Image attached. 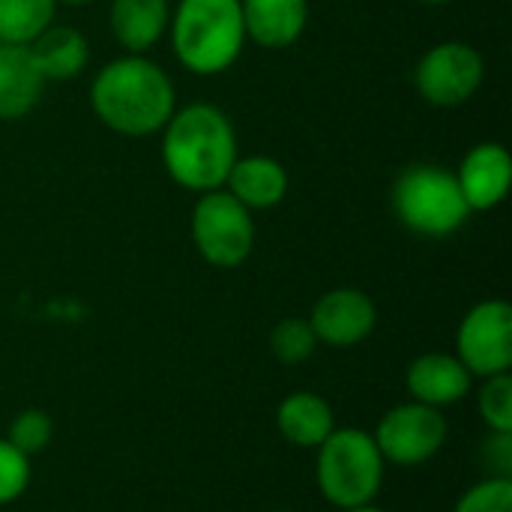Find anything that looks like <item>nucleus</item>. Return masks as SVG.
<instances>
[{
	"label": "nucleus",
	"mask_w": 512,
	"mask_h": 512,
	"mask_svg": "<svg viewBox=\"0 0 512 512\" xmlns=\"http://www.w3.org/2000/svg\"><path fill=\"white\" fill-rule=\"evenodd\" d=\"M162 162L174 183L192 192L222 189L237 162V135L216 105H186L171 114L162 138Z\"/></svg>",
	"instance_id": "nucleus-1"
},
{
	"label": "nucleus",
	"mask_w": 512,
	"mask_h": 512,
	"mask_svg": "<svg viewBox=\"0 0 512 512\" xmlns=\"http://www.w3.org/2000/svg\"><path fill=\"white\" fill-rule=\"evenodd\" d=\"M96 117L120 135H153L174 114L171 78L150 60L129 54L108 63L90 87Z\"/></svg>",
	"instance_id": "nucleus-2"
},
{
	"label": "nucleus",
	"mask_w": 512,
	"mask_h": 512,
	"mask_svg": "<svg viewBox=\"0 0 512 512\" xmlns=\"http://www.w3.org/2000/svg\"><path fill=\"white\" fill-rule=\"evenodd\" d=\"M171 39L177 60L189 72H225L246 42L240 0H180L171 21Z\"/></svg>",
	"instance_id": "nucleus-3"
},
{
	"label": "nucleus",
	"mask_w": 512,
	"mask_h": 512,
	"mask_svg": "<svg viewBox=\"0 0 512 512\" xmlns=\"http://www.w3.org/2000/svg\"><path fill=\"white\" fill-rule=\"evenodd\" d=\"M393 207L402 225L420 237H450L471 216L456 174L426 162L408 165L399 174L393 186Z\"/></svg>",
	"instance_id": "nucleus-4"
},
{
	"label": "nucleus",
	"mask_w": 512,
	"mask_h": 512,
	"mask_svg": "<svg viewBox=\"0 0 512 512\" xmlns=\"http://www.w3.org/2000/svg\"><path fill=\"white\" fill-rule=\"evenodd\" d=\"M384 480V456L375 438L363 429L330 432L318 456V486L321 495L342 507H366L378 495Z\"/></svg>",
	"instance_id": "nucleus-5"
},
{
	"label": "nucleus",
	"mask_w": 512,
	"mask_h": 512,
	"mask_svg": "<svg viewBox=\"0 0 512 512\" xmlns=\"http://www.w3.org/2000/svg\"><path fill=\"white\" fill-rule=\"evenodd\" d=\"M192 240L207 264L240 267L255 246L252 210H246L231 192H204L192 210Z\"/></svg>",
	"instance_id": "nucleus-6"
},
{
	"label": "nucleus",
	"mask_w": 512,
	"mask_h": 512,
	"mask_svg": "<svg viewBox=\"0 0 512 512\" xmlns=\"http://www.w3.org/2000/svg\"><path fill=\"white\" fill-rule=\"evenodd\" d=\"M459 360L471 375H501L512 363V309L504 300L474 306L456 336Z\"/></svg>",
	"instance_id": "nucleus-7"
},
{
	"label": "nucleus",
	"mask_w": 512,
	"mask_h": 512,
	"mask_svg": "<svg viewBox=\"0 0 512 512\" xmlns=\"http://www.w3.org/2000/svg\"><path fill=\"white\" fill-rule=\"evenodd\" d=\"M384 462L393 465H423L447 441V423L438 408L423 402H408L393 408L372 435Z\"/></svg>",
	"instance_id": "nucleus-8"
},
{
	"label": "nucleus",
	"mask_w": 512,
	"mask_h": 512,
	"mask_svg": "<svg viewBox=\"0 0 512 512\" xmlns=\"http://www.w3.org/2000/svg\"><path fill=\"white\" fill-rule=\"evenodd\" d=\"M414 81L426 102L441 108L462 105L483 81V57L465 42H441L423 54Z\"/></svg>",
	"instance_id": "nucleus-9"
},
{
	"label": "nucleus",
	"mask_w": 512,
	"mask_h": 512,
	"mask_svg": "<svg viewBox=\"0 0 512 512\" xmlns=\"http://www.w3.org/2000/svg\"><path fill=\"white\" fill-rule=\"evenodd\" d=\"M375 321V303L357 288H336L324 294L309 318L318 342H327L333 348H351L363 342L375 330Z\"/></svg>",
	"instance_id": "nucleus-10"
},
{
	"label": "nucleus",
	"mask_w": 512,
	"mask_h": 512,
	"mask_svg": "<svg viewBox=\"0 0 512 512\" xmlns=\"http://www.w3.org/2000/svg\"><path fill=\"white\" fill-rule=\"evenodd\" d=\"M459 189L471 210L498 207L512 183V159L501 144H477L459 165Z\"/></svg>",
	"instance_id": "nucleus-11"
},
{
	"label": "nucleus",
	"mask_w": 512,
	"mask_h": 512,
	"mask_svg": "<svg viewBox=\"0 0 512 512\" xmlns=\"http://www.w3.org/2000/svg\"><path fill=\"white\" fill-rule=\"evenodd\" d=\"M240 9L246 36L264 48H288L309 18L306 0H240Z\"/></svg>",
	"instance_id": "nucleus-12"
},
{
	"label": "nucleus",
	"mask_w": 512,
	"mask_h": 512,
	"mask_svg": "<svg viewBox=\"0 0 512 512\" xmlns=\"http://www.w3.org/2000/svg\"><path fill=\"white\" fill-rule=\"evenodd\" d=\"M45 78L30 54V45L0 42V120L24 117L42 96Z\"/></svg>",
	"instance_id": "nucleus-13"
},
{
	"label": "nucleus",
	"mask_w": 512,
	"mask_h": 512,
	"mask_svg": "<svg viewBox=\"0 0 512 512\" xmlns=\"http://www.w3.org/2000/svg\"><path fill=\"white\" fill-rule=\"evenodd\" d=\"M471 387V372L462 366L459 357L450 354H426L411 363L408 369V393L414 402L429 408H447L459 402Z\"/></svg>",
	"instance_id": "nucleus-14"
},
{
	"label": "nucleus",
	"mask_w": 512,
	"mask_h": 512,
	"mask_svg": "<svg viewBox=\"0 0 512 512\" xmlns=\"http://www.w3.org/2000/svg\"><path fill=\"white\" fill-rule=\"evenodd\" d=\"M225 186L246 210H267L285 198L288 174L270 156H246L231 165Z\"/></svg>",
	"instance_id": "nucleus-15"
},
{
	"label": "nucleus",
	"mask_w": 512,
	"mask_h": 512,
	"mask_svg": "<svg viewBox=\"0 0 512 512\" xmlns=\"http://www.w3.org/2000/svg\"><path fill=\"white\" fill-rule=\"evenodd\" d=\"M30 54L45 81H69L87 66L90 48L75 27L51 24L30 42Z\"/></svg>",
	"instance_id": "nucleus-16"
},
{
	"label": "nucleus",
	"mask_w": 512,
	"mask_h": 512,
	"mask_svg": "<svg viewBox=\"0 0 512 512\" xmlns=\"http://www.w3.org/2000/svg\"><path fill=\"white\" fill-rule=\"evenodd\" d=\"M276 426L294 447H321L333 432V411L315 393H291L279 405Z\"/></svg>",
	"instance_id": "nucleus-17"
},
{
	"label": "nucleus",
	"mask_w": 512,
	"mask_h": 512,
	"mask_svg": "<svg viewBox=\"0 0 512 512\" xmlns=\"http://www.w3.org/2000/svg\"><path fill=\"white\" fill-rule=\"evenodd\" d=\"M168 27V0H114L111 30L132 54L147 51Z\"/></svg>",
	"instance_id": "nucleus-18"
},
{
	"label": "nucleus",
	"mask_w": 512,
	"mask_h": 512,
	"mask_svg": "<svg viewBox=\"0 0 512 512\" xmlns=\"http://www.w3.org/2000/svg\"><path fill=\"white\" fill-rule=\"evenodd\" d=\"M57 0H0V42L30 45L54 21Z\"/></svg>",
	"instance_id": "nucleus-19"
},
{
	"label": "nucleus",
	"mask_w": 512,
	"mask_h": 512,
	"mask_svg": "<svg viewBox=\"0 0 512 512\" xmlns=\"http://www.w3.org/2000/svg\"><path fill=\"white\" fill-rule=\"evenodd\" d=\"M315 345H318V336H315L312 324L303 321V318H285L270 333V348H273L276 360H282L288 366H297V363L309 360Z\"/></svg>",
	"instance_id": "nucleus-20"
},
{
	"label": "nucleus",
	"mask_w": 512,
	"mask_h": 512,
	"mask_svg": "<svg viewBox=\"0 0 512 512\" xmlns=\"http://www.w3.org/2000/svg\"><path fill=\"white\" fill-rule=\"evenodd\" d=\"M480 414L486 426L495 429L498 435L512 432V381L507 372L492 375L489 384L480 390Z\"/></svg>",
	"instance_id": "nucleus-21"
},
{
	"label": "nucleus",
	"mask_w": 512,
	"mask_h": 512,
	"mask_svg": "<svg viewBox=\"0 0 512 512\" xmlns=\"http://www.w3.org/2000/svg\"><path fill=\"white\" fill-rule=\"evenodd\" d=\"M51 435H54L51 417H48L45 411H39V408H30V411H21V414L15 417V423H12L6 441H9L18 453H24V456L30 459V456H36V453H42V450L48 447Z\"/></svg>",
	"instance_id": "nucleus-22"
},
{
	"label": "nucleus",
	"mask_w": 512,
	"mask_h": 512,
	"mask_svg": "<svg viewBox=\"0 0 512 512\" xmlns=\"http://www.w3.org/2000/svg\"><path fill=\"white\" fill-rule=\"evenodd\" d=\"M456 512H512V480L495 477L474 486L471 492H465Z\"/></svg>",
	"instance_id": "nucleus-23"
},
{
	"label": "nucleus",
	"mask_w": 512,
	"mask_h": 512,
	"mask_svg": "<svg viewBox=\"0 0 512 512\" xmlns=\"http://www.w3.org/2000/svg\"><path fill=\"white\" fill-rule=\"evenodd\" d=\"M30 483L27 456L18 453L9 441H0V507L15 501Z\"/></svg>",
	"instance_id": "nucleus-24"
},
{
	"label": "nucleus",
	"mask_w": 512,
	"mask_h": 512,
	"mask_svg": "<svg viewBox=\"0 0 512 512\" xmlns=\"http://www.w3.org/2000/svg\"><path fill=\"white\" fill-rule=\"evenodd\" d=\"M345 512H384V510H378V507L366 504V507H354V510H345Z\"/></svg>",
	"instance_id": "nucleus-25"
},
{
	"label": "nucleus",
	"mask_w": 512,
	"mask_h": 512,
	"mask_svg": "<svg viewBox=\"0 0 512 512\" xmlns=\"http://www.w3.org/2000/svg\"><path fill=\"white\" fill-rule=\"evenodd\" d=\"M57 3H66V6H84V3H90V0H57Z\"/></svg>",
	"instance_id": "nucleus-26"
},
{
	"label": "nucleus",
	"mask_w": 512,
	"mask_h": 512,
	"mask_svg": "<svg viewBox=\"0 0 512 512\" xmlns=\"http://www.w3.org/2000/svg\"><path fill=\"white\" fill-rule=\"evenodd\" d=\"M423 3H432V6H438V3H450V0H423Z\"/></svg>",
	"instance_id": "nucleus-27"
}]
</instances>
